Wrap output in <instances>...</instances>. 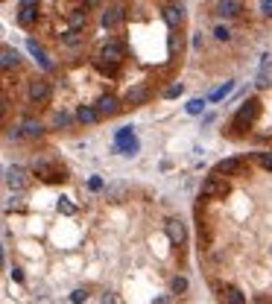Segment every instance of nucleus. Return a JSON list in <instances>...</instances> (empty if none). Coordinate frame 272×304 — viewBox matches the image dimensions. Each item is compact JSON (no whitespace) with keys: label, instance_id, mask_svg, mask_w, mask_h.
<instances>
[{"label":"nucleus","instance_id":"nucleus-1","mask_svg":"<svg viewBox=\"0 0 272 304\" xmlns=\"http://www.w3.org/2000/svg\"><path fill=\"white\" fill-rule=\"evenodd\" d=\"M258 114H260V100L258 97H249L246 103L237 108L234 120H231V132H234V135H243V132L258 120Z\"/></svg>","mask_w":272,"mask_h":304},{"label":"nucleus","instance_id":"nucleus-2","mask_svg":"<svg viewBox=\"0 0 272 304\" xmlns=\"http://www.w3.org/2000/svg\"><path fill=\"white\" fill-rule=\"evenodd\" d=\"M33 170H36L44 181H65L68 178V170L62 167V164H53L47 161V158H36V164H33Z\"/></svg>","mask_w":272,"mask_h":304},{"label":"nucleus","instance_id":"nucleus-3","mask_svg":"<svg viewBox=\"0 0 272 304\" xmlns=\"http://www.w3.org/2000/svg\"><path fill=\"white\" fill-rule=\"evenodd\" d=\"M228 193V181H225V175L220 173H211L205 181H202V196L205 199H214V196H225Z\"/></svg>","mask_w":272,"mask_h":304},{"label":"nucleus","instance_id":"nucleus-4","mask_svg":"<svg viewBox=\"0 0 272 304\" xmlns=\"http://www.w3.org/2000/svg\"><path fill=\"white\" fill-rule=\"evenodd\" d=\"M15 21H18V26L29 29V26L38 21V0H21V6H18V15H15Z\"/></svg>","mask_w":272,"mask_h":304},{"label":"nucleus","instance_id":"nucleus-5","mask_svg":"<svg viewBox=\"0 0 272 304\" xmlns=\"http://www.w3.org/2000/svg\"><path fill=\"white\" fill-rule=\"evenodd\" d=\"M97 58H103V62H108V65H117L120 68V62L126 58V47L120 44V41H106V44L100 47V56Z\"/></svg>","mask_w":272,"mask_h":304},{"label":"nucleus","instance_id":"nucleus-6","mask_svg":"<svg viewBox=\"0 0 272 304\" xmlns=\"http://www.w3.org/2000/svg\"><path fill=\"white\" fill-rule=\"evenodd\" d=\"M149 97H153L149 85H146V82H135L129 91H126V97H123V105H132V108H135V105H143Z\"/></svg>","mask_w":272,"mask_h":304},{"label":"nucleus","instance_id":"nucleus-7","mask_svg":"<svg viewBox=\"0 0 272 304\" xmlns=\"http://www.w3.org/2000/svg\"><path fill=\"white\" fill-rule=\"evenodd\" d=\"M50 91H53V88H50V82L44 79V76H38V79H33L29 82V103H36V105H44L50 100Z\"/></svg>","mask_w":272,"mask_h":304},{"label":"nucleus","instance_id":"nucleus-8","mask_svg":"<svg viewBox=\"0 0 272 304\" xmlns=\"http://www.w3.org/2000/svg\"><path fill=\"white\" fill-rule=\"evenodd\" d=\"M164 231H167V237H170V243H176V246H182L188 240V228H185V222L176 220V217H170V220L164 222Z\"/></svg>","mask_w":272,"mask_h":304},{"label":"nucleus","instance_id":"nucleus-9","mask_svg":"<svg viewBox=\"0 0 272 304\" xmlns=\"http://www.w3.org/2000/svg\"><path fill=\"white\" fill-rule=\"evenodd\" d=\"M94 105H97V111H100V117H114L120 108H123V103H120L114 94H103Z\"/></svg>","mask_w":272,"mask_h":304},{"label":"nucleus","instance_id":"nucleus-10","mask_svg":"<svg viewBox=\"0 0 272 304\" xmlns=\"http://www.w3.org/2000/svg\"><path fill=\"white\" fill-rule=\"evenodd\" d=\"M246 170V161L243 158H223V161L214 167V173H220V175H237V173H243Z\"/></svg>","mask_w":272,"mask_h":304},{"label":"nucleus","instance_id":"nucleus-11","mask_svg":"<svg viewBox=\"0 0 272 304\" xmlns=\"http://www.w3.org/2000/svg\"><path fill=\"white\" fill-rule=\"evenodd\" d=\"M26 181H29V178H26L24 167H9V170H6V185L12 187V190H24Z\"/></svg>","mask_w":272,"mask_h":304},{"label":"nucleus","instance_id":"nucleus-12","mask_svg":"<svg viewBox=\"0 0 272 304\" xmlns=\"http://www.w3.org/2000/svg\"><path fill=\"white\" fill-rule=\"evenodd\" d=\"M76 120H79L82 126H94L97 120H100L97 105H79V108H76Z\"/></svg>","mask_w":272,"mask_h":304},{"label":"nucleus","instance_id":"nucleus-13","mask_svg":"<svg viewBox=\"0 0 272 304\" xmlns=\"http://www.w3.org/2000/svg\"><path fill=\"white\" fill-rule=\"evenodd\" d=\"M217 15L220 18H234V15H240V0H217Z\"/></svg>","mask_w":272,"mask_h":304},{"label":"nucleus","instance_id":"nucleus-14","mask_svg":"<svg viewBox=\"0 0 272 304\" xmlns=\"http://www.w3.org/2000/svg\"><path fill=\"white\" fill-rule=\"evenodd\" d=\"M18 62H21L18 50H15V47H9V44H3V50H0V65H3V70L18 68Z\"/></svg>","mask_w":272,"mask_h":304},{"label":"nucleus","instance_id":"nucleus-15","mask_svg":"<svg viewBox=\"0 0 272 304\" xmlns=\"http://www.w3.org/2000/svg\"><path fill=\"white\" fill-rule=\"evenodd\" d=\"M120 21H123V9H120L117 3H114V6H108V9L103 12V26H106V29H114Z\"/></svg>","mask_w":272,"mask_h":304},{"label":"nucleus","instance_id":"nucleus-16","mask_svg":"<svg viewBox=\"0 0 272 304\" xmlns=\"http://www.w3.org/2000/svg\"><path fill=\"white\" fill-rule=\"evenodd\" d=\"M21 129H24L26 138H41V135H44V126H41V120H36V117H26L24 123H21Z\"/></svg>","mask_w":272,"mask_h":304},{"label":"nucleus","instance_id":"nucleus-17","mask_svg":"<svg viewBox=\"0 0 272 304\" xmlns=\"http://www.w3.org/2000/svg\"><path fill=\"white\" fill-rule=\"evenodd\" d=\"M26 47H29V53L36 56V62H38V65H41L44 70H50V58H47V53H44V50L38 47V41H36V38H29V41H26Z\"/></svg>","mask_w":272,"mask_h":304},{"label":"nucleus","instance_id":"nucleus-18","mask_svg":"<svg viewBox=\"0 0 272 304\" xmlns=\"http://www.w3.org/2000/svg\"><path fill=\"white\" fill-rule=\"evenodd\" d=\"M164 21H167V26H182V21H185V15H182V9L178 6H167L164 9Z\"/></svg>","mask_w":272,"mask_h":304},{"label":"nucleus","instance_id":"nucleus-19","mask_svg":"<svg viewBox=\"0 0 272 304\" xmlns=\"http://www.w3.org/2000/svg\"><path fill=\"white\" fill-rule=\"evenodd\" d=\"M223 304H246V298H243V292L237 290V287H228L223 292Z\"/></svg>","mask_w":272,"mask_h":304},{"label":"nucleus","instance_id":"nucleus-20","mask_svg":"<svg viewBox=\"0 0 272 304\" xmlns=\"http://www.w3.org/2000/svg\"><path fill=\"white\" fill-rule=\"evenodd\" d=\"M132 138H135V135H132V126H120L117 135H114V146H123V143H129Z\"/></svg>","mask_w":272,"mask_h":304},{"label":"nucleus","instance_id":"nucleus-21","mask_svg":"<svg viewBox=\"0 0 272 304\" xmlns=\"http://www.w3.org/2000/svg\"><path fill=\"white\" fill-rule=\"evenodd\" d=\"M88 12H71V33H79V26H85Z\"/></svg>","mask_w":272,"mask_h":304},{"label":"nucleus","instance_id":"nucleus-22","mask_svg":"<svg viewBox=\"0 0 272 304\" xmlns=\"http://www.w3.org/2000/svg\"><path fill=\"white\" fill-rule=\"evenodd\" d=\"M94 68L100 70V73H106V76H117V65H108V62H103V58H94Z\"/></svg>","mask_w":272,"mask_h":304},{"label":"nucleus","instance_id":"nucleus-23","mask_svg":"<svg viewBox=\"0 0 272 304\" xmlns=\"http://www.w3.org/2000/svg\"><path fill=\"white\" fill-rule=\"evenodd\" d=\"M73 123V117L68 114V111H56V114H53V126L56 129H68Z\"/></svg>","mask_w":272,"mask_h":304},{"label":"nucleus","instance_id":"nucleus-24","mask_svg":"<svg viewBox=\"0 0 272 304\" xmlns=\"http://www.w3.org/2000/svg\"><path fill=\"white\" fill-rule=\"evenodd\" d=\"M106 196L111 199V202H120V199L126 196V185H111V187H106Z\"/></svg>","mask_w":272,"mask_h":304},{"label":"nucleus","instance_id":"nucleus-25","mask_svg":"<svg viewBox=\"0 0 272 304\" xmlns=\"http://www.w3.org/2000/svg\"><path fill=\"white\" fill-rule=\"evenodd\" d=\"M202 111H205V100H202V97H193L188 103V114H202Z\"/></svg>","mask_w":272,"mask_h":304},{"label":"nucleus","instance_id":"nucleus-26","mask_svg":"<svg viewBox=\"0 0 272 304\" xmlns=\"http://www.w3.org/2000/svg\"><path fill=\"white\" fill-rule=\"evenodd\" d=\"M231 91H234V82H225L223 88H217V91L211 94V100H223V97H228Z\"/></svg>","mask_w":272,"mask_h":304},{"label":"nucleus","instance_id":"nucleus-27","mask_svg":"<svg viewBox=\"0 0 272 304\" xmlns=\"http://www.w3.org/2000/svg\"><path fill=\"white\" fill-rule=\"evenodd\" d=\"M255 158H258V164L263 167V170H269L272 173V152H258Z\"/></svg>","mask_w":272,"mask_h":304},{"label":"nucleus","instance_id":"nucleus-28","mask_svg":"<svg viewBox=\"0 0 272 304\" xmlns=\"http://www.w3.org/2000/svg\"><path fill=\"white\" fill-rule=\"evenodd\" d=\"M182 91H185V85H182V82H176V85H170V88L164 91V100H176Z\"/></svg>","mask_w":272,"mask_h":304},{"label":"nucleus","instance_id":"nucleus-29","mask_svg":"<svg viewBox=\"0 0 272 304\" xmlns=\"http://www.w3.org/2000/svg\"><path fill=\"white\" fill-rule=\"evenodd\" d=\"M170 287H173V292H185V290H188V278H185V275H176Z\"/></svg>","mask_w":272,"mask_h":304},{"label":"nucleus","instance_id":"nucleus-30","mask_svg":"<svg viewBox=\"0 0 272 304\" xmlns=\"http://www.w3.org/2000/svg\"><path fill=\"white\" fill-rule=\"evenodd\" d=\"M79 41H82V33H68L62 38V44H68V47H76Z\"/></svg>","mask_w":272,"mask_h":304},{"label":"nucleus","instance_id":"nucleus-31","mask_svg":"<svg viewBox=\"0 0 272 304\" xmlns=\"http://www.w3.org/2000/svg\"><path fill=\"white\" fill-rule=\"evenodd\" d=\"M214 35H217L220 41H228V38H231V29H228V26H217V29H214Z\"/></svg>","mask_w":272,"mask_h":304},{"label":"nucleus","instance_id":"nucleus-32","mask_svg":"<svg viewBox=\"0 0 272 304\" xmlns=\"http://www.w3.org/2000/svg\"><path fill=\"white\" fill-rule=\"evenodd\" d=\"M85 298H88V290H73V295H71L73 304H82Z\"/></svg>","mask_w":272,"mask_h":304},{"label":"nucleus","instance_id":"nucleus-33","mask_svg":"<svg viewBox=\"0 0 272 304\" xmlns=\"http://www.w3.org/2000/svg\"><path fill=\"white\" fill-rule=\"evenodd\" d=\"M260 15H263V18H272V0H260Z\"/></svg>","mask_w":272,"mask_h":304},{"label":"nucleus","instance_id":"nucleus-34","mask_svg":"<svg viewBox=\"0 0 272 304\" xmlns=\"http://www.w3.org/2000/svg\"><path fill=\"white\" fill-rule=\"evenodd\" d=\"M100 304H120L117 301V295H114V292H106V295H103V301Z\"/></svg>","mask_w":272,"mask_h":304},{"label":"nucleus","instance_id":"nucleus-35","mask_svg":"<svg viewBox=\"0 0 272 304\" xmlns=\"http://www.w3.org/2000/svg\"><path fill=\"white\" fill-rule=\"evenodd\" d=\"M88 187H91V190H100V187H103V181H100V178H91V181H88Z\"/></svg>","mask_w":272,"mask_h":304}]
</instances>
